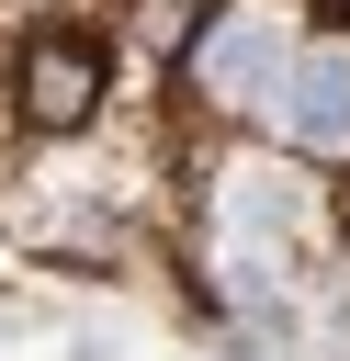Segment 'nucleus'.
<instances>
[{
  "label": "nucleus",
  "instance_id": "obj_1",
  "mask_svg": "<svg viewBox=\"0 0 350 361\" xmlns=\"http://www.w3.org/2000/svg\"><path fill=\"white\" fill-rule=\"evenodd\" d=\"M79 102H90V68L79 56H45L34 68V113H79Z\"/></svg>",
  "mask_w": 350,
  "mask_h": 361
}]
</instances>
